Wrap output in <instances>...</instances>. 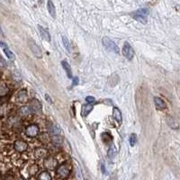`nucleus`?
<instances>
[{"instance_id":"obj_1","label":"nucleus","mask_w":180,"mask_h":180,"mask_svg":"<svg viewBox=\"0 0 180 180\" xmlns=\"http://www.w3.org/2000/svg\"><path fill=\"white\" fill-rule=\"evenodd\" d=\"M102 42H103V45L104 46L110 51L114 52V53H119L120 52V50H119V47L118 45L112 41L111 40L110 38L108 37H104L103 40H102Z\"/></svg>"},{"instance_id":"obj_2","label":"nucleus","mask_w":180,"mask_h":180,"mask_svg":"<svg viewBox=\"0 0 180 180\" xmlns=\"http://www.w3.org/2000/svg\"><path fill=\"white\" fill-rule=\"evenodd\" d=\"M149 14V11L147 9H139L136 12L132 13V17L137 20L141 24H146L147 22V15Z\"/></svg>"},{"instance_id":"obj_3","label":"nucleus","mask_w":180,"mask_h":180,"mask_svg":"<svg viewBox=\"0 0 180 180\" xmlns=\"http://www.w3.org/2000/svg\"><path fill=\"white\" fill-rule=\"evenodd\" d=\"M28 46H29L31 51L32 52V54L34 55L36 58H41V56H42L41 50L40 49V47L36 44L35 41H33L32 40H29L28 41Z\"/></svg>"},{"instance_id":"obj_4","label":"nucleus","mask_w":180,"mask_h":180,"mask_svg":"<svg viewBox=\"0 0 180 180\" xmlns=\"http://www.w3.org/2000/svg\"><path fill=\"white\" fill-rule=\"evenodd\" d=\"M122 54L128 60H131L133 58L134 51H133L132 47L131 46L129 42H125L124 45H123V47H122Z\"/></svg>"},{"instance_id":"obj_5","label":"nucleus","mask_w":180,"mask_h":180,"mask_svg":"<svg viewBox=\"0 0 180 180\" xmlns=\"http://www.w3.org/2000/svg\"><path fill=\"white\" fill-rule=\"evenodd\" d=\"M39 127L36 125V124H32L30 126H28L25 130V133L28 137H31V138H34L36 137L37 135L39 134Z\"/></svg>"},{"instance_id":"obj_6","label":"nucleus","mask_w":180,"mask_h":180,"mask_svg":"<svg viewBox=\"0 0 180 180\" xmlns=\"http://www.w3.org/2000/svg\"><path fill=\"white\" fill-rule=\"evenodd\" d=\"M27 148H28V144L25 141L18 140L15 142V149L19 152L25 151L27 150Z\"/></svg>"},{"instance_id":"obj_7","label":"nucleus","mask_w":180,"mask_h":180,"mask_svg":"<svg viewBox=\"0 0 180 180\" xmlns=\"http://www.w3.org/2000/svg\"><path fill=\"white\" fill-rule=\"evenodd\" d=\"M57 174L60 176V177H67V176H69V175L70 174V169L69 167H68L67 166L65 165H62V166H60L58 167V169H57Z\"/></svg>"},{"instance_id":"obj_8","label":"nucleus","mask_w":180,"mask_h":180,"mask_svg":"<svg viewBox=\"0 0 180 180\" xmlns=\"http://www.w3.org/2000/svg\"><path fill=\"white\" fill-rule=\"evenodd\" d=\"M38 30H39L41 37L44 41H46L50 42V41H51V35H50L49 31H48L46 28H44V27H42V26H41V25H38Z\"/></svg>"},{"instance_id":"obj_9","label":"nucleus","mask_w":180,"mask_h":180,"mask_svg":"<svg viewBox=\"0 0 180 180\" xmlns=\"http://www.w3.org/2000/svg\"><path fill=\"white\" fill-rule=\"evenodd\" d=\"M29 108H30L31 112H41V105L38 100L32 101Z\"/></svg>"},{"instance_id":"obj_10","label":"nucleus","mask_w":180,"mask_h":180,"mask_svg":"<svg viewBox=\"0 0 180 180\" xmlns=\"http://www.w3.org/2000/svg\"><path fill=\"white\" fill-rule=\"evenodd\" d=\"M154 104L158 110H164L167 107L165 102L160 97H157V96L154 97Z\"/></svg>"},{"instance_id":"obj_11","label":"nucleus","mask_w":180,"mask_h":180,"mask_svg":"<svg viewBox=\"0 0 180 180\" xmlns=\"http://www.w3.org/2000/svg\"><path fill=\"white\" fill-rule=\"evenodd\" d=\"M44 166L45 167H47L48 169H53V168L57 166V161H56L53 158H48L44 162Z\"/></svg>"},{"instance_id":"obj_12","label":"nucleus","mask_w":180,"mask_h":180,"mask_svg":"<svg viewBox=\"0 0 180 180\" xmlns=\"http://www.w3.org/2000/svg\"><path fill=\"white\" fill-rule=\"evenodd\" d=\"M47 8H48V12L51 15V17L55 18L56 17V9L54 6V4L52 3L51 0H48V3H47Z\"/></svg>"},{"instance_id":"obj_13","label":"nucleus","mask_w":180,"mask_h":180,"mask_svg":"<svg viewBox=\"0 0 180 180\" xmlns=\"http://www.w3.org/2000/svg\"><path fill=\"white\" fill-rule=\"evenodd\" d=\"M61 65H62V67H63L64 70L66 71L68 77H72V70H71V68H70V64L68 63L67 61L63 60V61H61Z\"/></svg>"},{"instance_id":"obj_14","label":"nucleus","mask_w":180,"mask_h":180,"mask_svg":"<svg viewBox=\"0 0 180 180\" xmlns=\"http://www.w3.org/2000/svg\"><path fill=\"white\" fill-rule=\"evenodd\" d=\"M112 116H114V118L118 122H122V112L121 111L117 108V107H114V109H112Z\"/></svg>"},{"instance_id":"obj_15","label":"nucleus","mask_w":180,"mask_h":180,"mask_svg":"<svg viewBox=\"0 0 180 180\" xmlns=\"http://www.w3.org/2000/svg\"><path fill=\"white\" fill-rule=\"evenodd\" d=\"M17 100H18V102H20V103H25V102H27L28 96H27V94H26L25 90H24V91H22V92L19 93V95L17 96Z\"/></svg>"},{"instance_id":"obj_16","label":"nucleus","mask_w":180,"mask_h":180,"mask_svg":"<svg viewBox=\"0 0 180 180\" xmlns=\"http://www.w3.org/2000/svg\"><path fill=\"white\" fill-rule=\"evenodd\" d=\"M92 109H93V106H92L91 104H86V105H83V107H82V116L86 117L89 112L92 111Z\"/></svg>"},{"instance_id":"obj_17","label":"nucleus","mask_w":180,"mask_h":180,"mask_svg":"<svg viewBox=\"0 0 180 180\" xmlns=\"http://www.w3.org/2000/svg\"><path fill=\"white\" fill-rule=\"evenodd\" d=\"M39 180H51V176L49 172L43 171L39 175Z\"/></svg>"},{"instance_id":"obj_18","label":"nucleus","mask_w":180,"mask_h":180,"mask_svg":"<svg viewBox=\"0 0 180 180\" xmlns=\"http://www.w3.org/2000/svg\"><path fill=\"white\" fill-rule=\"evenodd\" d=\"M116 155V149H115V145H112L111 147L109 148L108 150V152H107V156L110 158V159H114Z\"/></svg>"},{"instance_id":"obj_19","label":"nucleus","mask_w":180,"mask_h":180,"mask_svg":"<svg viewBox=\"0 0 180 180\" xmlns=\"http://www.w3.org/2000/svg\"><path fill=\"white\" fill-rule=\"evenodd\" d=\"M52 141V143L56 146H60L62 144V138L60 136H59V135H54V136L52 137L51 139Z\"/></svg>"},{"instance_id":"obj_20","label":"nucleus","mask_w":180,"mask_h":180,"mask_svg":"<svg viewBox=\"0 0 180 180\" xmlns=\"http://www.w3.org/2000/svg\"><path fill=\"white\" fill-rule=\"evenodd\" d=\"M50 131L53 135H58L60 132V128L56 124H51L50 127Z\"/></svg>"},{"instance_id":"obj_21","label":"nucleus","mask_w":180,"mask_h":180,"mask_svg":"<svg viewBox=\"0 0 180 180\" xmlns=\"http://www.w3.org/2000/svg\"><path fill=\"white\" fill-rule=\"evenodd\" d=\"M4 52H5V54L6 55V57L9 59V60H15V54L11 51L8 48H6V47H4Z\"/></svg>"},{"instance_id":"obj_22","label":"nucleus","mask_w":180,"mask_h":180,"mask_svg":"<svg viewBox=\"0 0 180 180\" xmlns=\"http://www.w3.org/2000/svg\"><path fill=\"white\" fill-rule=\"evenodd\" d=\"M129 141H130V144H131V147H134L135 144L137 143V135L134 134V133H131V134L130 135Z\"/></svg>"},{"instance_id":"obj_23","label":"nucleus","mask_w":180,"mask_h":180,"mask_svg":"<svg viewBox=\"0 0 180 180\" xmlns=\"http://www.w3.org/2000/svg\"><path fill=\"white\" fill-rule=\"evenodd\" d=\"M62 42H63V45H64V47L66 48V50L68 51H70V43L69 40H68V38L66 36H62Z\"/></svg>"},{"instance_id":"obj_24","label":"nucleus","mask_w":180,"mask_h":180,"mask_svg":"<svg viewBox=\"0 0 180 180\" xmlns=\"http://www.w3.org/2000/svg\"><path fill=\"white\" fill-rule=\"evenodd\" d=\"M9 91V89L5 85H0V96H6Z\"/></svg>"},{"instance_id":"obj_25","label":"nucleus","mask_w":180,"mask_h":180,"mask_svg":"<svg viewBox=\"0 0 180 180\" xmlns=\"http://www.w3.org/2000/svg\"><path fill=\"white\" fill-rule=\"evenodd\" d=\"M21 112H22V114H24V115H28V114H30V112H31V110H30L29 107H22L21 109Z\"/></svg>"},{"instance_id":"obj_26","label":"nucleus","mask_w":180,"mask_h":180,"mask_svg":"<svg viewBox=\"0 0 180 180\" xmlns=\"http://www.w3.org/2000/svg\"><path fill=\"white\" fill-rule=\"evenodd\" d=\"M86 102H87L88 104H92V103H94L95 101H96V99H95L93 96H86Z\"/></svg>"},{"instance_id":"obj_27","label":"nucleus","mask_w":180,"mask_h":180,"mask_svg":"<svg viewBox=\"0 0 180 180\" xmlns=\"http://www.w3.org/2000/svg\"><path fill=\"white\" fill-rule=\"evenodd\" d=\"M5 67H6V62L1 56H0V68H5Z\"/></svg>"},{"instance_id":"obj_28","label":"nucleus","mask_w":180,"mask_h":180,"mask_svg":"<svg viewBox=\"0 0 180 180\" xmlns=\"http://www.w3.org/2000/svg\"><path fill=\"white\" fill-rule=\"evenodd\" d=\"M73 80H74V84H73V85H77V84H78V78H77V77H75L73 78Z\"/></svg>"},{"instance_id":"obj_29","label":"nucleus","mask_w":180,"mask_h":180,"mask_svg":"<svg viewBox=\"0 0 180 180\" xmlns=\"http://www.w3.org/2000/svg\"><path fill=\"white\" fill-rule=\"evenodd\" d=\"M0 35H3V31H2L1 26H0Z\"/></svg>"},{"instance_id":"obj_30","label":"nucleus","mask_w":180,"mask_h":180,"mask_svg":"<svg viewBox=\"0 0 180 180\" xmlns=\"http://www.w3.org/2000/svg\"><path fill=\"white\" fill-rule=\"evenodd\" d=\"M5 45H6V44H4V43H3V42L1 41H0V46H3V47H4Z\"/></svg>"},{"instance_id":"obj_31","label":"nucleus","mask_w":180,"mask_h":180,"mask_svg":"<svg viewBox=\"0 0 180 180\" xmlns=\"http://www.w3.org/2000/svg\"><path fill=\"white\" fill-rule=\"evenodd\" d=\"M28 180H36L35 178H30V179H28Z\"/></svg>"}]
</instances>
